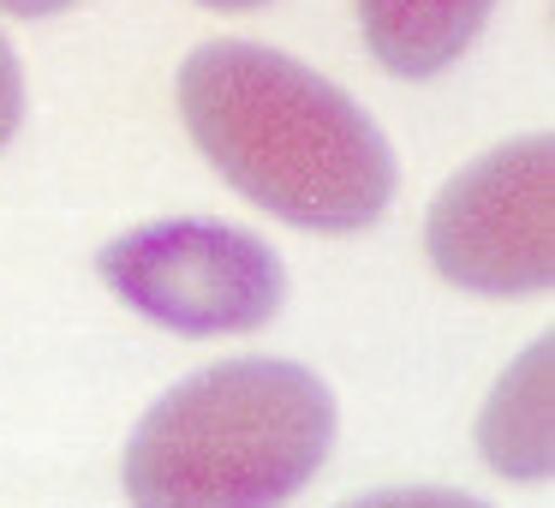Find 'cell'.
Returning <instances> with one entry per match:
<instances>
[{"instance_id": "1", "label": "cell", "mask_w": 555, "mask_h": 508, "mask_svg": "<svg viewBox=\"0 0 555 508\" xmlns=\"http://www.w3.org/2000/svg\"><path fill=\"white\" fill-rule=\"evenodd\" d=\"M180 114L216 174L257 209L311 233H359L395 198L376 120L263 42H209L180 66Z\"/></svg>"}, {"instance_id": "2", "label": "cell", "mask_w": 555, "mask_h": 508, "mask_svg": "<svg viewBox=\"0 0 555 508\" xmlns=\"http://www.w3.org/2000/svg\"><path fill=\"white\" fill-rule=\"evenodd\" d=\"M335 443V395L287 359L197 371L144 412L126 448L132 508H281Z\"/></svg>"}, {"instance_id": "3", "label": "cell", "mask_w": 555, "mask_h": 508, "mask_svg": "<svg viewBox=\"0 0 555 508\" xmlns=\"http://www.w3.org/2000/svg\"><path fill=\"white\" fill-rule=\"evenodd\" d=\"M102 281L173 335H251L287 300V269L233 221H144L102 245Z\"/></svg>"}, {"instance_id": "4", "label": "cell", "mask_w": 555, "mask_h": 508, "mask_svg": "<svg viewBox=\"0 0 555 508\" xmlns=\"http://www.w3.org/2000/svg\"><path fill=\"white\" fill-rule=\"evenodd\" d=\"M424 252L466 293L519 300L555 281V144L514 138L472 162L430 204Z\"/></svg>"}, {"instance_id": "5", "label": "cell", "mask_w": 555, "mask_h": 508, "mask_svg": "<svg viewBox=\"0 0 555 508\" xmlns=\"http://www.w3.org/2000/svg\"><path fill=\"white\" fill-rule=\"evenodd\" d=\"M478 455L514 484H543L555 467V341H531L478 412Z\"/></svg>"}, {"instance_id": "6", "label": "cell", "mask_w": 555, "mask_h": 508, "mask_svg": "<svg viewBox=\"0 0 555 508\" xmlns=\"http://www.w3.org/2000/svg\"><path fill=\"white\" fill-rule=\"evenodd\" d=\"M495 0H359L371 54L400 78H436L478 42Z\"/></svg>"}, {"instance_id": "7", "label": "cell", "mask_w": 555, "mask_h": 508, "mask_svg": "<svg viewBox=\"0 0 555 508\" xmlns=\"http://www.w3.org/2000/svg\"><path fill=\"white\" fill-rule=\"evenodd\" d=\"M340 508H490L466 491H376L359 496V503H340Z\"/></svg>"}, {"instance_id": "8", "label": "cell", "mask_w": 555, "mask_h": 508, "mask_svg": "<svg viewBox=\"0 0 555 508\" xmlns=\"http://www.w3.org/2000/svg\"><path fill=\"white\" fill-rule=\"evenodd\" d=\"M18 114H25V85H18V61L0 37V144L18 132Z\"/></svg>"}, {"instance_id": "9", "label": "cell", "mask_w": 555, "mask_h": 508, "mask_svg": "<svg viewBox=\"0 0 555 508\" xmlns=\"http://www.w3.org/2000/svg\"><path fill=\"white\" fill-rule=\"evenodd\" d=\"M61 7H73V0H0V13H18V18H49Z\"/></svg>"}, {"instance_id": "10", "label": "cell", "mask_w": 555, "mask_h": 508, "mask_svg": "<svg viewBox=\"0 0 555 508\" xmlns=\"http://www.w3.org/2000/svg\"><path fill=\"white\" fill-rule=\"evenodd\" d=\"M204 7H216V13H251V7H263V0H204Z\"/></svg>"}]
</instances>
